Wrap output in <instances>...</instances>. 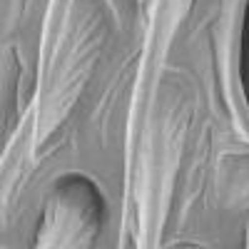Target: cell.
I'll return each instance as SVG.
<instances>
[{
	"instance_id": "1",
	"label": "cell",
	"mask_w": 249,
	"mask_h": 249,
	"mask_svg": "<svg viewBox=\"0 0 249 249\" xmlns=\"http://www.w3.org/2000/svg\"><path fill=\"white\" fill-rule=\"evenodd\" d=\"M97 232V210L82 187L60 190L45 207L35 249H90Z\"/></svg>"
},
{
	"instance_id": "2",
	"label": "cell",
	"mask_w": 249,
	"mask_h": 249,
	"mask_svg": "<svg viewBox=\"0 0 249 249\" xmlns=\"http://www.w3.org/2000/svg\"><path fill=\"white\" fill-rule=\"evenodd\" d=\"M244 249H249V222H247V232H244Z\"/></svg>"
}]
</instances>
